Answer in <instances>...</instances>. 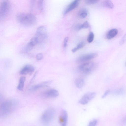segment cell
<instances>
[{"mask_svg": "<svg viewBox=\"0 0 126 126\" xmlns=\"http://www.w3.org/2000/svg\"><path fill=\"white\" fill-rule=\"evenodd\" d=\"M16 18L20 24L27 27L35 25L37 22V18L36 16L30 13H18L16 15Z\"/></svg>", "mask_w": 126, "mask_h": 126, "instance_id": "cell-1", "label": "cell"}, {"mask_svg": "<svg viewBox=\"0 0 126 126\" xmlns=\"http://www.w3.org/2000/svg\"><path fill=\"white\" fill-rule=\"evenodd\" d=\"M17 102L14 100H9L0 104V118L4 117L13 112L16 108Z\"/></svg>", "mask_w": 126, "mask_h": 126, "instance_id": "cell-2", "label": "cell"}, {"mask_svg": "<svg viewBox=\"0 0 126 126\" xmlns=\"http://www.w3.org/2000/svg\"><path fill=\"white\" fill-rule=\"evenodd\" d=\"M55 110L53 108H49L45 110L42 114L41 120L45 124H49L53 120L55 115Z\"/></svg>", "mask_w": 126, "mask_h": 126, "instance_id": "cell-3", "label": "cell"}, {"mask_svg": "<svg viewBox=\"0 0 126 126\" xmlns=\"http://www.w3.org/2000/svg\"><path fill=\"white\" fill-rule=\"evenodd\" d=\"M97 64L95 63L90 62L84 63L78 67L79 69L84 73H88L94 70L97 67Z\"/></svg>", "mask_w": 126, "mask_h": 126, "instance_id": "cell-4", "label": "cell"}, {"mask_svg": "<svg viewBox=\"0 0 126 126\" xmlns=\"http://www.w3.org/2000/svg\"><path fill=\"white\" fill-rule=\"evenodd\" d=\"M47 31L46 27L44 26H41L37 29L35 37L38 39L39 43L45 41L47 36Z\"/></svg>", "mask_w": 126, "mask_h": 126, "instance_id": "cell-5", "label": "cell"}, {"mask_svg": "<svg viewBox=\"0 0 126 126\" xmlns=\"http://www.w3.org/2000/svg\"><path fill=\"white\" fill-rule=\"evenodd\" d=\"M9 1L4 0L0 4V20L3 19L8 14L10 8Z\"/></svg>", "mask_w": 126, "mask_h": 126, "instance_id": "cell-6", "label": "cell"}, {"mask_svg": "<svg viewBox=\"0 0 126 126\" xmlns=\"http://www.w3.org/2000/svg\"><path fill=\"white\" fill-rule=\"evenodd\" d=\"M96 95L94 92H88L84 94L79 101V102L82 105H85L94 98Z\"/></svg>", "mask_w": 126, "mask_h": 126, "instance_id": "cell-7", "label": "cell"}, {"mask_svg": "<svg viewBox=\"0 0 126 126\" xmlns=\"http://www.w3.org/2000/svg\"><path fill=\"white\" fill-rule=\"evenodd\" d=\"M68 117L67 111L64 110H62L59 118V122L61 126H66Z\"/></svg>", "mask_w": 126, "mask_h": 126, "instance_id": "cell-8", "label": "cell"}, {"mask_svg": "<svg viewBox=\"0 0 126 126\" xmlns=\"http://www.w3.org/2000/svg\"><path fill=\"white\" fill-rule=\"evenodd\" d=\"M97 54L96 53H92L87 54L79 57L77 60L78 63L84 62L97 57Z\"/></svg>", "mask_w": 126, "mask_h": 126, "instance_id": "cell-9", "label": "cell"}, {"mask_svg": "<svg viewBox=\"0 0 126 126\" xmlns=\"http://www.w3.org/2000/svg\"><path fill=\"white\" fill-rule=\"evenodd\" d=\"M79 0H75L70 3L63 12V14L65 15L70 11L76 8L79 5Z\"/></svg>", "mask_w": 126, "mask_h": 126, "instance_id": "cell-10", "label": "cell"}, {"mask_svg": "<svg viewBox=\"0 0 126 126\" xmlns=\"http://www.w3.org/2000/svg\"><path fill=\"white\" fill-rule=\"evenodd\" d=\"M34 70V67L32 65L27 64L20 71V74L22 75L27 74L31 75Z\"/></svg>", "mask_w": 126, "mask_h": 126, "instance_id": "cell-11", "label": "cell"}, {"mask_svg": "<svg viewBox=\"0 0 126 126\" xmlns=\"http://www.w3.org/2000/svg\"><path fill=\"white\" fill-rule=\"evenodd\" d=\"M59 94V93L57 90L51 89L45 92L44 96L46 97H57Z\"/></svg>", "mask_w": 126, "mask_h": 126, "instance_id": "cell-12", "label": "cell"}, {"mask_svg": "<svg viewBox=\"0 0 126 126\" xmlns=\"http://www.w3.org/2000/svg\"><path fill=\"white\" fill-rule=\"evenodd\" d=\"M118 30L116 29H111L107 33L106 37L108 39H111L114 37L117 34Z\"/></svg>", "mask_w": 126, "mask_h": 126, "instance_id": "cell-13", "label": "cell"}, {"mask_svg": "<svg viewBox=\"0 0 126 126\" xmlns=\"http://www.w3.org/2000/svg\"><path fill=\"white\" fill-rule=\"evenodd\" d=\"M51 81H46L42 83L37 84L32 87L30 89V90L33 91H35L47 86V84L50 83Z\"/></svg>", "mask_w": 126, "mask_h": 126, "instance_id": "cell-14", "label": "cell"}, {"mask_svg": "<svg viewBox=\"0 0 126 126\" xmlns=\"http://www.w3.org/2000/svg\"><path fill=\"white\" fill-rule=\"evenodd\" d=\"M25 80L26 78L25 77L22 76L20 77L18 84L17 87V89L20 91H23Z\"/></svg>", "mask_w": 126, "mask_h": 126, "instance_id": "cell-15", "label": "cell"}, {"mask_svg": "<svg viewBox=\"0 0 126 126\" xmlns=\"http://www.w3.org/2000/svg\"><path fill=\"white\" fill-rule=\"evenodd\" d=\"M34 46L29 42L23 48L21 51V52L23 53H28L33 48Z\"/></svg>", "mask_w": 126, "mask_h": 126, "instance_id": "cell-16", "label": "cell"}, {"mask_svg": "<svg viewBox=\"0 0 126 126\" xmlns=\"http://www.w3.org/2000/svg\"><path fill=\"white\" fill-rule=\"evenodd\" d=\"M89 25L88 22L85 21L81 24H78L76 25L75 27V29L77 31H79L82 29H85L89 27Z\"/></svg>", "mask_w": 126, "mask_h": 126, "instance_id": "cell-17", "label": "cell"}, {"mask_svg": "<svg viewBox=\"0 0 126 126\" xmlns=\"http://www.w3.org/2000/svg\"><path fill=\"white\" fill-rule=\"evenodd\" d=\"M75 83L76 87L79 89H81L83 87L84 84V79L81 78H78L75 80Z\"/></svg>", "mask_w": 126, "mask_h": 126, "instance_id": "cell-18", "label": "cell"}, {"mask_svg": "<svg viewBox=\"0 0 126 126\" xmlns=\"http://www.w3.org/2000/svg\"><path fill=\"white\" fill-rule=\"evenodd\" d=\"M103 6L110 9H113L114 7V5L113 3L109 0H105L102 2Z\"/></svg>", "mask_w": 126, "mask_h": 126, "instance_id": "cell-19", "label": "cell"}, {"mask_svg": "<svg viewBox=\"0 0 126 126\" xmlns=\"http://www.w3.org/2000/svg\"><path fill=\"white\" fill-rule=\"evenodd\" d=\"M88 14V11L87 10L85 9H83L79 12L78 16L80 18H84L87 16Z\"/></svg>", "mask_w": 126, "mask_h": 126, "instance_id": "cell-20", "label": "cell"}, {"mask_svg": "<svg viewBox=\"0 0 126 126\" xmlns=\"http://www.w3.org/2000/svg\"><path fill=\"white\" fill-rule=\"evenodd\" d=\"M85 45V43L83 41H81L79 43L77 46L71 50L73 52H75L79 49L82 48Z\"/></svg>", "mask_w": 126, "mask_h": 126, "instance_id": "cell-21", "label": "cell"}, {"mask_svg": "<svg viewBox=\"0 0 126 126\" xmlns=\"http://www.w3.org/2000/svg\"><path fill=\"white\" fill-rule=\"evenodd\" d=\"M43 0H39L37 2V7L39 12H41L43 9Z\"/></svg>", "mask_w": 126, "mask_h": 126, "instance_id": "cell-22", "label": "cell"}, {"mask_svg": "<svg viewBox=\"0 0 126 126\" xmlns=\"http://www.w3.org/2000/svg\"><path fill=\"white\" fill-rule=\"evenodd\" d=\"M94 37V33L92 32H90L87 38V41L89 43H91L93 41Z\"/></svg>", "mask_w": 126, "mask_h": 126, "instance_id": "cell-23", "label": "cell"}, {"mask_svg": "<svg viewBox=\"0 0 126 126\" xmlns=\"http://www.w3.org/2000/svg\"><path fill=\"white\" fill-rule=\"evenodd\" d=\"M29 42L34 46L38 43L39 41L38 39L36 37H34L32 38Z\"/></svg>", "mask_w": 126, "mask_h": 126, "instance_id": "cell-24", "label": "cell"}, {"mask_svg": "<svg viewBox=\"0 0 126 126\" xmlns=\"http://www.w3.org/2000/svg\"><path fill=\"white\" fill-rule=\"evenodd\" d=\"M99 1L97 0H88L85 1V3L87 4L91 5L96 3Z\"/></svg>", "mask_w": 126, "mask_h": 126, "instance_id": "cell-25", "label": "cell"}, {"mask_svg": "<svg viewBox=\"0 0 126 126\" xmlns=\"http://www.w3.org/2000/svg\"><path fill=\"white\" fill-rule=\"evenodd\" d=\"M97 122V120L94 119L91 121L88 126H96Z\"/></svg>", "mask_w": 126, "mask_h": 126, "instance_id": "cell-26", "label": "cell"}, {"mask_svg": "<svg viewBox=\"0 0 126 126\" xmlns=\"http://www.w3.org/2000/svg\"><path fill=\"white\" fill-rule=\"evenodd\" d=\"M124 92V89L122 88H121L116 90L115 92L114 93L117 95H120L123 94Z\"/></svg>", "mask_w": 126, "mask_h": 126, "instance_id": "cell-27", "label": "cell"}, {"mask_svg": "<svg viewBox=\"0 0 126 126\" xmlns=\"http://www.w3.org/2000/svg\"><path fill=\"white\" fill-rule=\"evenodd\" d=\"M36 57L37 60L39 61L42 60L43 59L44 56L42 53H39L36 55Z\"/></svg>", "mask_w": 126, "mask_h": 126, "instance_id": "cell-28", "label": "cell"}, {"mask_svg": "<svg viewBox=\"0 0 126 126\" xmlns=\"http://www.w3.org/2000/svg\"><path fill=\"white\" fill-rule=\"evenodd\" d=\"M68 39L69 38L68 37H66L64 38L63 45L64 47H67Z\"/></svg>", "mask_w": 126, "mask_h": 126, "instance_id": "cell-29", "label": "cell"}, {"mask_svg": "<svg viewBox=\"0 0 126 126\" xmlns=\"http://www.w3.org/2000/svg\"><path fill=\"white\" fill-rule=\"evenodd\" d=\"M110 90H106L102 95V98H104L106 97L110 93Z\"/></svg>", "mask_w": 126, "mask_h": 126, "instance_id": "cell-30", "label": "cell"}, {"mask_svg": "<svg viewBox=\"0 0 126 126\" xmlns=\"http://www.w3.org/2000/svg\"><path fill=\"white\" fill-rule=\"evenodd\" d=\"M126 39V35H125L124 36L123 38H122V39L120 41V45H122L123 44H124V42L125 41Z\"/></svg>", "mask_w": 126, "mask_h": 126, "instance_id": "cell-31", "label": "cell"}, {"mask_svg": "<svg viewBox=\"0 0 126 126\" xmlns=\"http://www.w3.org/2000/svg\"><path fill=\"white\" fill-rule=\"evenodd\" d=\"M2 102L1 101V99L0 98V104L1 103V102Z\"/></svg>", "mask_w": 126, "mask_h": 126, "instance_id": "cell-32", "label": "cell"}]
</instances>
